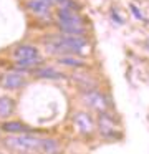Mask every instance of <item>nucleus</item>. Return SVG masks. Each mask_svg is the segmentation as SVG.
<instances>
[{
  "mask_svg": "<svg viewBox=\"0 0 149 154\" xmlns=\"http://www.w3.org/2000/svg\"><path fill=\"white\" fill-rule=\"evenodd\" d=\"M86 47V40L83 37H71V35H58L55 37V40L50 42L48 48L50 51H55V53H78L83 48Z\"/></svg>",
  "mask_w": 149,
  "mask_h": 154,
  "instance_id": "nucleus-1",
  "label": "nucleus"
},
{
  "mask_svg": "<svg viewBox=\"0 0 149 154\" xmlns=\"http://www.w3.org/2000/svg\"><path fill=\"white\" fill-rule=\"evenodd\" d=\"M7 146L10 149H15L18 152H35V151H42V139L30 134H20L15 137H8L7 139Z\"/></svg>",
  "mask_w": 149,
  "mask_h": 154,
  "instance_id": "nucleus-2",
  "label": "nucleus"
},
{
  "mask_svg": "<svg viewBox=\"0 0 149 154\" xmlns=\"http://www.w3.org/2000/svg\"><path fill=\"white\" fill-rule=\"evenodd\" d=\"M13 57L17 60H42L38 48L33 47V45H20V47H17L15 51H13Z\"/></svg>",
  "mask_w": 149,
  "mask_h": 154,
  "instance_id": "nucleus-3",
  "label": "nucleus"
},
{
  "mask_svg": "<svg viewBox=\"0 0 149 154\" xmlns=\"http://www.w3.org/2000/svg\"><path fill=\"white\" fill-rule=\"evenodd\" d=\"M25 7L35 17H46V15H50V4L45 2V0H26Z\"/></svg>",
  "mask_w": 149,
  "mask_h": 154,
  "instance_id": "nucleus-4",
  "label": "nucleus"
},
{
  "mask_svg": "<svg viewBox=\"0 0 149 154\" xmlns=\"http://www.w3.org/2000/svg\"><path fill=\"white\" fill-rule=\"evenodd\" d=\"M2 85L7 90H18V88H22L25 85V78H23L22 73H15V71L5 73L2 78Z\"/></svg>",
  "mask_w": 149,
  "mask_h": 154,
  "instance_id": "nucleus-5",
  "label": "nucleus"
},
{
  "mask_svg": "<svg viewBox=\"0 0 149 154\" xmlns=\"http://www.w3.org/2000/svg\"><path fill=\"white\" fill-rule=\"evenodd\" d=\"M75 124L78 126V129L81 131V133H91V129H93V121L86 113H78L76 114L75 116Z\"/></svg>",
  "mask_w": 149,
  "mask_h": 154,
  "instance_id": "nucleus-6",
  "label": "nucleus"
},
{
  "mask_svg": "<svg viewBox=\"0 0 149 154\" xmlns=\"http://www.w3.org/2000/svg\"><path fill=\"white\" fill-rule=\"evenodd\" d=\"M85 103L89 104V106L96 108V109H104L106 108V103H104V98L101 96L99 93H96V91H89L88 94L85 96Z\"/></svg>",
  "mask_w": 149,
  "mask_h": 154,
  "instance_id": "nucleus-7",
  "label": "nucleus"
},
{
  "mask_svg": "<svg viewBox=\"0 0 149 154\" xmlns=\"http://www.w3.org/2000/svg\"><path fill=\"white\" fill-rule=\"evenodd\" d=\"M114 123H113V118L108 116L106 113L99 114V131H101L103 134H106V136H111V134H114Z\"/></svg>",
  "mask_w": 149,
  "mask_h": 154,
  "instance_id": "nucleus-8",
  "label": "nucleus"
},
{
  "mask_svg": "<svg viewBox=\"0 0 149 154\" xmlns=\"http://www.w3.org/2000/svg\"><path fill=\"white\" fill-rule=\"evenodd\" d=\"M2 129L5 131V133L22 134V133H25L28 128H26L23 123H20V121H5V123L2 124Z\"/></svg>",
  "mask_w": 149,
  "mask_h": 154,
  "instance_id": "nucleus-9",
  "label": "nucleus"
},
{
  "mask_svg": "<svg viewBox=\"0 0 149 154\" xmlns=\"http://www.w3.org/2000/svg\"><path fill=\"white\" fill-rule=\"evenodd\" d=\"M15 109V103H13L12 98H7V96H2L0 98V118H7L13 113Z\"/></svg>",
  "mask_w": 149,
  "mask_h": 154,
  "instance_id": "nucleus-10",
  "label": "nucleus"
},
{
  "mask_svg": "<svg viewBox=\"0 0 149 154\" xmlns=\"http://www.w3.org/2000/svg\"><path fill=\"white\" fill-rule=\"evenodd\" d=\"M35 75L40 78H50V80H56V78H61V73L56 71L55 68H50V66H42V68H36Z\"/></svg>",
  "mask_w": 149,
  "mask_h": 154,
  "instance_id": "nucleus-11",
  "label": "nucleus"
},
{
  "mask_svg": "<svg viewBox=\"0 0 149 154\" xmlns=\"http://www.w3.org/2000/svg\"><path fill=\"white\" fill-rule=\"evenodd\" d=\"M58 63L60 65H65V66H75V68L85 66V61L79 60V58L71 57V55H61V57L58 58Z\"/></svg>",
  "mask_w": 149,
  "mask_h": 154,
  "instance_id": "nucleus-12",
  "label": "nucleus"
},
{
  "mask_svg": "<svg viewBox=\"0 0 149 154\" xmlns=\"http://www.w3.org/2000/svg\"><path fill=\"white\" fill-rule=\"evenodd\" d=\"M60 149L58 143L55 139H42V151L46 154H56Z\"/></svg>",
  "mask_w": 149,
  "mask_h": 154,
  "instance_id": "nucleus-13",
  "label": "nucleus"
},
{
  "mask_svg": "<svg viewBox=\"0 0 149 154\" xmlns=\"http://www.w3.org/2000/svg\"><path fill=\"white\" fill-rule=\"evenodd\" d=\"M131 10H132V14H134V15H136V17H138V18H141V17H142V15H141V14H139V12H138V8H136L134 5H131Z\"/></svg>",
  "mask_w": 149,
  "mask_h": 154,
  "instance_id": "nucleus-14",
  "label": "nucleus"
},
{
  "mask_svg": "<svg viewBox=\"0 0 149 154\" xmlns=\"http://www.w3.org/2000/svg\"><path fill=\"white\" fill-rule=\"evenodd\" d=\"M45 2H48V4L51 5V4H63L65 0H45Z\"/></svg>",
  "mask_w": 149,
  "mask_h": 154,
  "instance_id": "nucleus-15",
  "label": "nucleus"
}]
</instances>
